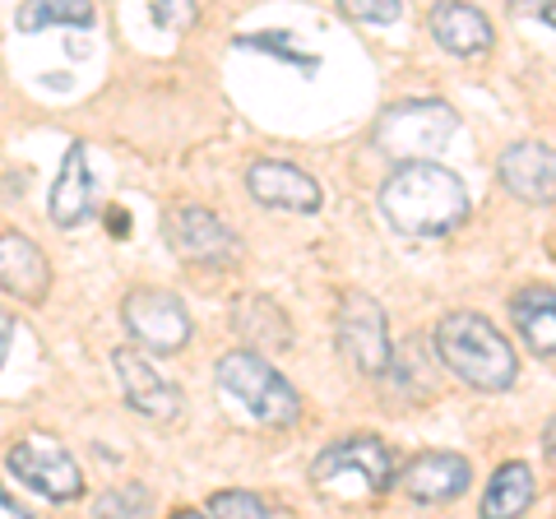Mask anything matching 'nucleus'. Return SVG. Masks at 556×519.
I'll return each instance as SVG.
<instances>
[{"instance_id": "obj_13", "label": "nucleus", "mask_w": 556, "mask_h": 519, "mask_svg": "<svg viewBox=\"0 0 556 519\" xmlns=\"http://www.w3.org/2000/svg\"><path fill=\"white\" fill-rule=\"evenodd\" d=\"M0 288L20 302H42L51 288V265L42 246L24 232L0 228Z\"/></svg>"}, {"instance_id": "obj_1", "label": "nucleus", "mask_w": 556, "mask_h": 519, "mask_svg": "<svg viewBox=\"0 0 556 519\" xmlns=\"http://www.w3.org/2000/svg\"><path fill=\"white\" fill-rule=\"evenodd\" d=\"M380 214L404 237H445L468 218V190L450 167L413 159L399 163L380 186Z\"/></svg>"}, {"instance_id": "obj_5", "label": "nucleus", "mask_w": 556, "mask_h": 519, "mask_svg": "<svg viewBox=\"0 0 556 519\" xmlns=\"http://www.w3.org/2000/svg\"><path fill=\"white\" fill-rule=\"evenodd\" d=\"M334 339H339V353L353 362L362 376H386L394 367L390 316L367 292H343L339 316H334Z\"/></svg>"}, {"instance_id": "obj_14", "label": "nucleus", "mask_w": 556, "mask_h": 519, "mask_svg": "<svg viewBox=\"0 0 556 519\" xmlns=\"http://www.w3.org/2000/svg\"><path fill=\"white\" fill-rule=\"evenodd\" d=\"M93 190H98V181H93L89 153H84V144L75 140V144L65 149L56 181H51V200H47L51 223H56V228H79V223H89V214H93Z\"/></svg>"}, {"instance_id": "obj_30", "label": "nucleus", "mask_w": 556, "mask_h": 519, "mask_svg": "<svg viewBox=\"0 0 556 519\" xmlns=\"http://www.w3.org/2000/svg\"><path fill=\"white\" fill-rule=\"evenodd\" d=\"M108 218H112V232H116V237H126V214H121V210H112Z\"/></svg>"}, {"instance_id": "obj_18", "label": "nucleus", "mask_w": 556, "mask_h": 519, "mask_svg": "<svg viewBox=\"0 0 556 519\" xmlns=\"http://www.w3.org/2000/svg\"><path fill=\"white\" fill-rule=\"evenodd\" d=\"M533 506V473L529 464H501V469L492 473V488H486L482 496V515L486 519H510V515H525Z\"/></svg>"}, {"instance_id": "obj_15", "label": "nucleus", "mask_w": 556, "mask_h": 519, "mask_svg": "<svg viewBox=\"0 0 556 519\" xmlns=\"http://www.w3.org/2000/svg\"><path fill=\"white\" fill-rule=\"evenodd\" d=\"M427 28L431 38H437L441 51H450V56H482V51H492V20L468 5V0H441L437 10L427 14Z\"/></svg>"}, {"instance_id": "obj_17", "label": "nucleus", "mask_w": 556, "mask_h": 519, "mask_svg": "<svg viewBox=\"0 0 556 519\" xmlns=\"http://www.w3.org/2000/svg\"><path fill=\"white\" fill-rule=\"evenodd\" d=\"M510 320L525 349L538 357H556V288H525L510 302Z\"/></svg>"}, {"instance_id": "obj_21", "label": "nucleus", "mask_w": 556, "mask_h": 519, "mask_svg": "<svg viewBox=\"0 0 556 519\" xmlns=\"http://www.w3.org/2000/svg\"><path fill=\"white\" fill-rule=\"evenodd\" d=\"M237 47H251V51H269V56L288 61L292 71H302L306 79L320 71V56H306V51H298V47H292V38H288V33H278V38H274V33H251V38H237Z\"/></svg>"}, {"instance_id": "obj_7", "label": "nucleus", "mask_w": 556, "mask_h": 519, "mask_svg": "<svg viewBox=\"0 0 556 519\" xmlns=\"http://www.w3.org/2000/svg\"><path fill=\"white\" fill-rule=\"evenodd\" d=\"M121 320L135 343H144L153 353H177L190 339V316L186 306L163 288H135L126 302H121Z\"/></svg>"}, {"instance_id": "obj_6", "label": "nucleus", "mask_w": 556, "mask_h": 519, "mask_svg": "<svg viewBox=\"0 0 556 519\" xmlns=\"http://www.w3.org/2000/svg\"><path fill=\"white\" fill-rule=\"evenodd\" d=\"M10 473L24 482L28 492H38L47 501H75L84 496V473L79 464L70 459V450L56 445L51 436H28L10 450Z\"/></svg>"}, {"instance_id": "obj_8", "label": "nucleus", "mask_w": 556, "mask_h": 519, "mask_svg": "<svg viewBox=\"0 0 556 519\" xmlns=\"http://www.w3.org/2000/svg\"><path fill=\"white\" fill-rule=\"evenodd\" d=\"M362 478L367 482V492H390L394 488V459L380 436H343L334 441L329 450H320L316 464H311V482L316 488H329L334 478Z\"/></svg>"}, {"instance_id": "obj_11", "label": "nucleus", "mask_w": 556, "mask_h": 519, "mask_svg": "<svg viewBox=\"0 0 556 519\" xmlns=\"http://www.w3.org/2000/svg\"><path fill=\"white\" fill-rule=\"evenodd\" d=\"M247 190L265 210H288V214H316L325 204L316 177H306L292 163H274V159H260L247 167Z\"/></svg>"}, {"instance_id": "obj_25", "label": "nucleus", "mask_w": 556, "mask_h": 519, "mask_svg": "<svg viewBox=\"0 0 556 519\" xmlns=\"http://www.w3.org/2000/svg\"><path fill=\"white\" fill-rule=\"evenodd\" d=\"M510 14H519V20H538L556 28V0H510Z\"/></svg>"}, {"instance_id": "obj_23", "label": "nucleus", "mask_w": 556, "mask_h": 519, "mask_svg": "<svg viewBox=\"0 0 556 519\" xmlns=\"http://www.w3.org/2000/svg\"><path fill=\"white\" fill-rule=\"evenodd\" d=\"M208 515H247V519H265L269 506L255 492H218L208 496Z\"/></svg>"}, {"instance_id": "obj_22", "label": "nucleus", "mask_w": 556, "mask_h": 519, "mask_svg": "<svg viewBox=\"0 0 556 519\" xmlns=\"http://www.w3.org/2000/svg\"><path fill=\"white\" fill-rule=\"evenodd\" d=\"M339 10L357 24H394L404 14V0H339Z\"/></svg>"}, {"instance_id": "obj_12", "label": "nucleus", "mask_w": 556, "mask_h": 519, "mask_svg": "<svg viewBox=\"0 0 556 519\" xmlns=\"http://www.w3.org/2000/svg\"><path fill=\"white\" fill-rule=\"evenodd\" d=\"M496 177L515 200L547 204V200H556V153L547 144H538V140H519V144H510L506 153H501Z\"/></svg>"}, {"instance_id": "obj_24", "label": "nucleus", "mask_w": 556, "mask_h": 519, "mask_svg": "<svg viewBox=\"0 0 556 519\" xmlns=\"http://www.w3.org/2000/svg\"><path fill=\"white\" fill-rule=\"evenodd\" d=\"M195 20V0H153V24H167V28H181Z\"/></svg>"}, {"instance_id": "obj_9", "label": "nucleus", "mask_w": 556, "mask_h": 519, "mask_svg": "<svg viewBox=\"0 0 556 519\" xmlns=\"http://www.w3.org/2000/svg\"><path fill=\"white\" fill-rule=\"evenodd\" d=\"M163 237L181 260H190V265H232L241 255L237 232L218 214L200 210V204H186V210L172 214L163 223Z\"/></svg>"}, {"instance_id": "obj_2", "label": "nucleus", "mask_w": 556, "mask_h": 519, "mask_svg": "<svg viewBox=\"0 0 556 519\" xmlns=\"http://www.w3.org/2000/svg\"><path fill=\"white\" fill-rule=\"evenodd\" d=\"M437 353L464 385L486 390V394L510 390L515 376H519L510 339L486 316H478V311H450V316L437 325Z\"/></svg>"}, {"instance_id": "obj_29", "label": "nucleus", "mask_w": 556, "mask_h": 519, "mask_svg": "<svg viewBox=\"0 0 556 519\" xmlns=\"http://www.w3.org/2000/svg\"><path fill=\"white\" fill-rule=\"evenodd\" d=\"M0 515H24V510H20V501L5 496V488H0Z\"/></svg>"}, {"instance_id": "obj_20", "label": "nucleus", "mask_w": 556, "mask_h": 519, "mask_svg": "<svg viewBox=\"0 0 556 519\" xmlns=\"http://www.w3.org/2000/svg\"><path fill=\"white\" fill-rule=\"evenodd\" d=\"M237 334L255 343V349H288V316L278 311L269 298H247L237 306Z\"/></svg>"}, {"instance_id": "obj_19", "label": "nucleus", "mask_w": 556, "mask_h": 519, "mask_svg": "<svg viewBox=\"0 0 556 519\" xmlns=\"http://www.w3.org/2000/svg\"><path fill=\"white\" fill-rule=\"evenodd\" d=\"M20 33H42V28H93L98 10L93 0H24L14 14Z\"/></svg>"}, {"instance_id": "obj_26", "label": "nucleus", "mask_w": 556, "mask_h": 519, "mask_svg": "<svg viewBox=\"0 0 556 519\" xmlns=\"http://www.w3.org/2000/svg\"><path fill=\"white\" fill-rule=\"evenodd\" d=\"M149 506V496L130 488V492H112V496H102L98 501V515H116V510H144Z\"/></svg>"}, {"instance_id": "obj_28", "label": "nucleus", "mask_w": 556, "mask_h": 519, "mask_svg": "<svg viewBox=\"0 0 556 519\" xmlns=\"http://www.w3.org/2000/svg\"><path fill=\"white\" fill-rule=\"evenodd\" d=\"M543 450H547V459L556 464V418L547 422V431H543Z\"/></svg>"}, {"instance_id": "obj_16", "label": "nucleus", "mask_w": 556, "mask_h": 519, "mask_svg": "<svg viewBox=\"0 0 556 519\" xmlns=\"http://www.w3.org/2000/svg\"><path fill=\"white\" fill-rule=\"evenodd\" d=\"M404 492L422 506H441V501H455L468 492V459L450 455V450H431V455H417L404 469Z\"/></svg>"}, {"instance_id": "obj_27", "label": "nucleus", "mask_w": 556, "mask_h": 519, "mask_svg": "<svg viewBox=\"0 0 556 519\" xmlns=\"http://www.w3.org/2000/svg\"><path fill=\"white\" fill-rule=\"evenodd\" d=\"M10 343H14V316L0 311V367H5V357H10Z\"/></svg>"}, {"instance_id": "obj_4", "label": "nucleus", "mask_w": 556, "mask_h": 519, "mask_svg": "<svg viewBox=\"0 0 556 519\" xmlns=\"http://www.w3.org/2000/svg\"><path fill=\"white\" fill-rule=\"evenodd\" d=\"M218 390L265 427H288V422H298V413H302L298 390L255 349H237L218 362Z\"/></svg>"}, {"instance_id": "obj_3", "label": "nucleus", "mask_w": 556, "mask_h": 519, "mask_svg": "<svg viewBox=\"0 0 556 519\" xmlns=\"http://www.w3.org/2000/svg\"><path fill=\"white\" fill-rule=\"evenodd\" d=\"M455 135H459V112L441 98L394 102V107L380 112V121H376V149L390 153L399 163L437 159Z\"/></svg>"}, {"instance_id": "obj_10", "label": "nucleus", "mask_w": 556, "mask_h": 519, "mask_svg": "<svg viewBox=\"0 0 556 519\" xmlns=\"http://www.w3.org/2000/svg\"><path fill=\"white\" fill-rule=\"evenodd\" d=\"M116 380H121V394H126V404L139 413V418H153V422H167L181 413V390L172 385V380L153 367L144 353H130L121 349L116 357Z\"/></svg>"}]
</instances>
